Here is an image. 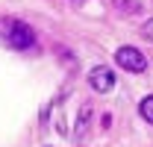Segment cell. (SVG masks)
Here are the masks:
<instances>
[{"label": "cell", "mask_w": 153, "mask_h": 147, "mask_svg": "<svg viewBox=\"0 0 153 147\" xmlns=\"http://www.w3.org/2000/svg\"><path fill=\"white\" fill-rule=\"evenodd\" d=\"M141 36L147 38V41H153V18H147L144 24H141Z\"/></svg>", "instance_id": "52a82bcc"}, {"label": "cell", "mask_w": 153, "mask_h": 147, "mask_svg": "<svg viewBox=\"0 0 153 147\" xmlns=\"http://www.w3.org/2000/svg\"><path fill=\"white\" fill-rule=\"evenodd\" d=\"M76 3H79V0H76Z\"/></svg>", "instance_id": "ba28073f"}, {"label": "cell", "mask_w": 153, "mask_h": 147, "mask_svg": "<svg viewBox=\"0 0 153 147\" xmlns=\"http://www.w3.org/2000/svg\"><path fill=\"white\" fill-rule=\"evenodd\" d=\"M3 38H6V44H9L12 50H30V47L36 44V33H33L27 24H21V21H12Z\"/></svg>", "instance_id": "6da1fadb"}, {"label": "cell", "mask_w": 153, "mask_h": 147, "mask_svg": "<svg viewBox=\"0 0 153 147\" xmlns=\"http://www.w3.org/2000/svg\"><path fill=\"white\" fill-rule=\"evenodd\" d=\"M115 62L124 68V71H130V74H141V71H147V56L141 53V50H135V47H118L115 50Z\"/></svg>", "instance_id": "7a4b0ae2"}, {"label": "cell", "mask_w": 153, "mask_h": 147, "mask_svg": "<svg viewBox=\"0 0 153 147\" xmlns=\"http://www.w3.org/2000/svg\"><path fill=\"white\" fill-rule=\"evenodd\" d=\"M112 9L118 15H138L141 12V0H112Z\"/></svg>", "instance_id": "277c9868"}, {"label": "cell", "mask_w": 153, "mask_h": 147, "mask_svg": "<svg viewBox=\"0 0 153 147\" xmlns=\"http://www.w3.org/2000/svg\"><path fill=\"white\" fill-rule=\"evenodd\" d=\"M138 115H141L147 124H153V94H147V97L138 103Z\"/></svg>", "instance_id": "5b68a950"}, {"label": "cell", "mask_w": 153, "mask_h": 147, "mask_svg": "<svg viewBox=\"0 0 153 147\" xmlns=\"http://www.w3.org/2000/svg\"><path fill=\"white\" fill-rule=\"evenodd\" d=\"M88 85H91V91H97V94L112 91V85H115V74L109 71L106 65H97V68H91V74H88Z\"/></svg>", "instance_id": "3957f363"}, {"label": "cell", "mask_w": 153, "mask_h": 147, "mask_svg": "<svg viewBox=\"0 0 153 147\" xmlns=\"http://www.w3.org/2000/svg\"><path fill=\"white\" fill-rule=\"evenodd\" d=\"M88 118H91V103H85V106L79 109V121H76V135H82V132L88 129Z\"/></svg>", "instance_id": "8992f818"}]
</instances>
